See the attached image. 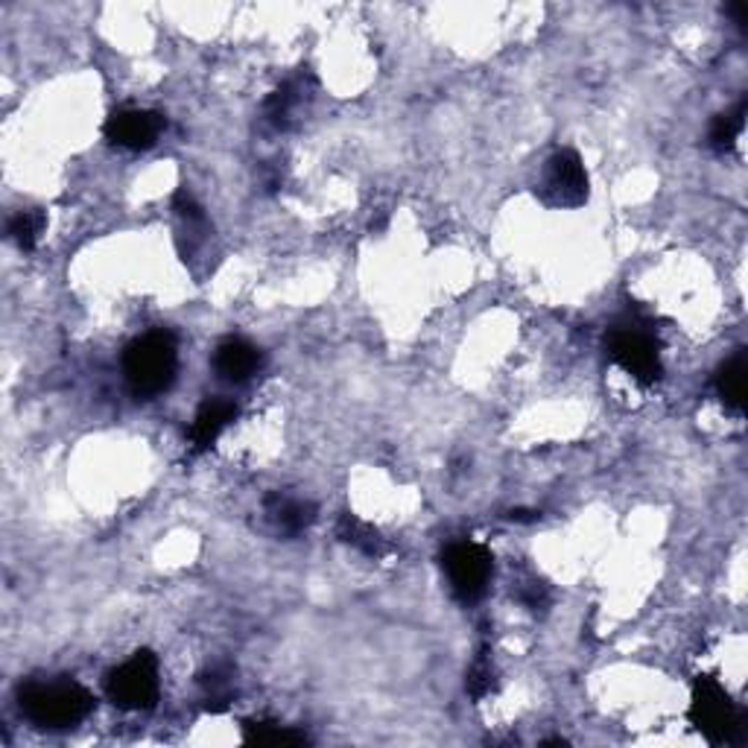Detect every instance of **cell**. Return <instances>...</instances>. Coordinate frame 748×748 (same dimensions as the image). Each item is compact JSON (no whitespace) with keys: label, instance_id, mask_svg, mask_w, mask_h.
<instances>
[{"label":"cell","instance_id":"1","mask_svg":"<svg viewBox=\"0 0 748 748\" xmlns=\"http://www.w3.org/2000/svg\"><path fill=\"white\" fill-rule=\"evenodd\" d=\"M21 711L38 728L62 730L80 725L94 711V695L82 684L62 678V681H33L21 687Z\"/></svg>","mask_w":748,"mask_h":748},{"label":"cell","instance_id":"2","mask_svg":"<svg viewBox=\"0 0 748 748\" xmlns=\"http://www.w3.org/2000/svg\"><path fill=\"white\" fill-rule=\"evenodd\" d=\"M179 345L170 331H150L129 343L124 354L126 383L138 398H156L168 392L176 380Z\"/></svg>","mask_w":748,"mask_h":748},{"label":"cell","instance_id":"3","mask_svg":"<svg viewBox=\"0 0 748 748\" xmlns=\"http://www.w3.org/2000/svg\"><path fill=\"white\" fill-rule=\"evenodd\" d=\"M690 720L713 746H730L743 737V716H739L737 704L730 702V695L722 690L720 681L707 676L695 678Z\"/></svg>","mask_w":748,"mask_h":748},{"label":"cell","instance_id":"4","mask_svg":"<svg viewBox=\"0 0 748 748\" xmlns=\"http://www.w3.org/2000/svg\"><path fill=\"white\" fill-rule=\"evenodd\" d=\"M159 658L150 649L135 652L133 658L112 669L106 681L108 699L120 711H150L159 702Z\"/></svg>","mask_w":748,"mask_h":748},{"label":"cell","instance_id":"5","mask_svg":"<svg viewBox=\"0 0 748 748\" xmlns=\"http://www.w3.org/2000/svg\"><path fill=\"white\" fill-rule=\"evenodd\" d=\"M606 348L608 357H611L625 375H632L637 383H643V387H649V383L660 380V375H664L658 343H655V336L646 334L643 327H611L606 336Z\"/></svg>","mask_w":748,"mask_h":748},{"label":"cell","instance_id":"6","mask_svg":"<svg viewBox=\"0 0 748 748\" xmlns=\"http://www.w3.org/2000/svg\"><path fill=\"white\" fill-rule=\"evenodd\" d=\"M445 571H448L453 594L465 602H474L483 597L492 582V553L474 541H459L445 553Z\"/></svg>","mask_w":748,"mask_h":748},{"label":"cell","instance_id":"7","mask_svg":"<svg viewBox=\"0 0 748 748\" xmlns=\"http://www.w3.org/2000/svg\"><path fill=\"white\" fill-rule=\"evenodd\" d=\"M541 199L555 208H579L588 203V173L573 150H559L546 161L541 179Z\"/></svg>","mask_w":748,"mask_h":748},{"label":"cell","instance_id":"8","mask_svg":"<svg viewBox=\"0 0 748 748\" xmlns=\"http://www.w3.org/2000/svg\"><path fill=\"white\" fill-rule=\"evenodd\" d=\"M164 129V117L147 108H120L106 120V138L124 150H150Z\"/></svg>","mask_w":748,"mask_h":748},{"label":"cell","instance_id":"9","mask_svg":"<svg viewBox=\"0 0 748 748\" xmlns=\"http://www.w3.org/2000/svg\"><path fill=\"white\" fill-rule=\"evenodd\" d=\"M261 363H264L261 352L249 340H240V336L222 340L217 354H214V369L220 371L222 380H231V383H243L252 375H257Z\"/></svg>","mask_w":748,"mask_h":748},{"label":"cell","instance_id":"10","mask_svg":"<svg viewBox=\"0 0 748 748\" xmlns=\"http://www.w3.org/2000/svg\"><path fill=\"white\" fill-rule=\"evenodd\" d=\"M238 418V406L226 401V398H214L205 401L196 413L194 424H191V445L194 450H208L214 441L220 439V433Z\"/></svg>","mask_w":748,"mask_h":748},{"label":"cell","instance_id":"11","mask_svg":"<svg viewBox=\"0 0 748 748\" xmlns=\"http://www.w3.org/2000/svg\"><path fill=\"white\" fill-rule=\"evenodd\" d=\"M746 378H748V363L746 354H734L728 363H722L716 371V392H720L722 404L730 406L734 413L746 410Z\"/></svg>","mask_w":748,"mask_h":748},{"label":"cell","instance_id":"12","mask_svg":"<svg viewBox=\"0 0 748 748\" xmlns=\"http://www.w3.org/2000/svg\"><path fill=\"white\" fill-rule=\"evenodd\" d=\"M336 536L343 538L345 544H352L354 550L371 555V559H380V555L389 550V544L380 538L378 529H371L369 523H363V520L354 518V515H343L340 527H336Z\"/></svg>","mask_w":748,"mask_h":748},{"label":"cell","instance_id":"13","mask_svg":"<svg viewBox=\"0 0 748 748\" xmlns=\"http://www.w3.org/2000/svg\"><path fill=\"white\" fill-rule=\"evenodd\" d=\"M266 509H269V515H273L287 532H301V529H308L310 523L317 520V506H310V503L301 500H290V497H281V494L266 497Z\"/></svg>","mask_w":748,"mask_h":748},{"label":"cell","instance_id":"14","mask_svg":"<svg viewBox=\"0 0 748 748\" xmlns=\"http://www.w3.org/2000/svg\"><path fill=\"white\" fill-rule=\"evenodd\" d=\"M243 739L257 746H301L308 743L304 734L284 728L278 722H243Z\"/></svg>","mask_w":748,"mask_h":748},{"label":"cell","instance_id":"15","mask_svg":"<svg viewBox=\"0 0 748 748\" xmlns=\"http://www.w3.org/2000/svg\"><path fill=\"white\" fill-rule=\"evenodd\" d=\"M743 126H746V100L737 103L734 112H725V115H720L716 120H713V126H711L713 150H720V152L730 150V147L737 143L739 135H743Z\"/></svg>","mask_w":748,"mask_h":748},{"label":"cell","instance_id":"16","mask_svg":"<svg viewBox=\"0 0 748 748\" xmlns=\"http://www.w3.org/2000/svg\"><path fill=\"white\" fill-rule=\"evenodd\" d=\"M45 231V217L38 211H21L10 220V238L15 240V246L24 252H33Z\"/></svg>","mask_w":748,"mask_h":748},{"label":"cell","instance_id":"17","mask_svg":"<svg viewBox=\"0 0 748 748\" xmlns=\"http://www.w3.org/2000/svg\"><path fill=\"white\" fill-rule=\"evenodd\" d=\"M296 103H299V85L296 82H287V85H281V89L275 91L273 97L266 100V120L273 126H287V120H290V112L296 108Z\"/></svg>","mask_w":748,"mask_h":748},{"label":"cell","instance_id":"18","mask_svg":"<svg viewBox=\"0 0 748 748\" xmlns=\"http://www.w3.org/2000/svg\"><path fill=\"white\" fill-rule=\"evenodd\" d=\"M494 687V669L492 664L485 658H480L471 667V672H468V693L474 695V699H483L485 693H492Z\"/></svg>","mask_w":748,"mask_h":748},{"label":"cell","instance_id":"19","mask_svg":"<svg viewBox=\"0 0 748 748\" xmlns=\"http://www.w3.org/2000/svg\"><path fill=\"white\" fill-rule=\"evenodd\" d=\"M176 211L187 220H203V208L196 205V199L187 191H179L176 194Z\"/></svg>","mask_w":748,"mask_h":748},{"label":"cell","instance_id":"20","mask_svg":"<svg viewBox=\"0 0 748 748\" xmlns=\"http://www.w3.org/2000/svg\"><path fill=\"white\" fill-rule=\"evenodd\" d=\"M511 520H536V511H511Z\"/></svg>","mask_w":748,"mask_h":748}]
</instances>
